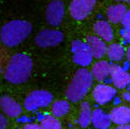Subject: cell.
Wrapping results in <instances>:
<instances>
[{
	"label": "cell",
	"instance_id": "obj_16",
	"mask_svg": "<svg viewBox=\"0 0 130 129\" xmlns=\"http://www.w3.org/2000/svg\"><path fill=\"white\" fill-rule=\"evenodd\" d=\"M92 125L97 129H107L111 125V117L104 113L102 110L97 109L92 112Z\"/></svg>",
	"mask_w": 130,
	"mask_h": 129
},
{
	"label": "cell",
	"instance_id": "obj_13",
	"mask_svg": "<svg viewBox=\"0 0 130 129\" xmlns=\"http://www.w3.org/2000/svg\"><path fill=\"white\" fill-rule=\"evenodd\" d=\"M88 46H89L91 54L95 58L103 57L106 54V50H107L105 42L97 37H88Z\"/></svg>",
	"mask_w": 130,
	"mask_h": 129
},
{
	"label": "cell",
	"instance_id": "obj_22",
	"mask_svg": "<svg viewBox=\"0 0 130 129\" xmlns=\"http://www.w3.org/2000/svg\"><path fill=\"white\" fill-rule=\"evenodd\" d=\"M121 22H122V24H123L124 26H129V25H130V9L124 13V15H123V17H122Z\"/></svg>",
	"mask_w": 130,
	"mask_h": 129
},
{
	"label": "cell",
	"instance_id": "obj_5",
	"mask_svg": "<svg viewBox=\"0 0 130 129\" xmlns=\"http://www.w3.org/2000/svg\"><path fill=\"white\" fill-rule=\"evenodd\" d=\"M72 52H73L74 63L81 66H87L91 63L92 54L88 45L81 42V41H74L72 43Z\"/></svg>",
	"mask_w": 130,
	"mask_h": 129
},
{
	"label": "cell",
	"instance_id": "obj_15",
	"mask_svg": "<svg viewBox=\"0 0 130 129\" xmlns=\"http://www.w3.org/2000/svg\"><path fill=\"white\" fill-rule=\"evenodd\" d=\"M94 30L99 38L105 41H111L113 39V30L111 25L105 21H97L94 25Z\"/></svg>",
	"mask_w": 130,
	"mask_h": 129
},
{
	"label": "cell",
	"instance_id": "obj_8",
	"mask_svg": "<svg viewBox=\"0 0 130 129\" xmlns=\"http://www.w3.org/2000/svg\"><path fill=\"white\" fill-rule=\"evenodd\" d=\"M64 4L61 0H54L52 1L47 7V13H46V18L47 22L53 26H57L62 23L64 17Z\"/></svg>",
	"mask_w": 130,
	"mask_h": 129
},
{
	"label": "cell",
	"instance_id": "obj_11",
	"mask_svg": "<svg viewBox=\"0 0 130 129\" xmlns=\"http://www.w3.org/2000/svg\"><path fill=\"white\" fill-rule=\"evenodd\" d=\"M0 105H1V109L7 116L11 117V118H15L18 117L22 112V107L18 104L16 101H14L13 98L8 97V96H4V97L0 100Z\"/></svg>",
	"mask_w": 130,
	"mask_h": 129
},
{
	"label": "cell",
	"instance_id": "obj_24",
	"mask_svg": "<svg viewBox=\"0 0 130 129\" xmlns=\"http://www.w3.org/2000/svg\"><path fill=\"white\" fill-rule=\"evenodd\" d=\"M24 129H45L42 127V126H38V125H33V123H31V125H26L24 127Z\"/></svg>",
	"mask_w": 130,
	"mask_h": 129
},
{
	"label": "cell",
	"instance_id": "obj_17",
	"mask_svg": "<svg viewBox=\"0 0 130 129\" xmlns=\"http://www.w3.org/2000/svg\"><path fill=\"white\" fill-rule=\"evenodd\" d=\"M92 118V111L90 107L89 103L83 102L81 104V110H80V116H79V125L82 128H86L90 125Z\"/></svg>",
	"mask_w": 130,
	"mask_h": 129
},
{
	"label": "cell",
	"instance_id": "obj_21",
	"mask_svg": "<svg viewBox=\"0 0 130 129\" xmlns=\"http://www.w3.org/2000/svg\"><path fill=\"white\" fill-rule=\"evenodd\" d=\"M41 126L45 129H62L61 123L54 117H46L41 121Z\"/></svg>",
	"mask_w": 130,
	"mask_h": 129
},
{
	"label": "cell",
	"instance_id": "obj_3",
	"mask_svg": "<svg viewBox=\"0 0 130 129\" xmlns=\"http://www.w3.org/2000/svg\"><path fill=\"white\" fill-rule=\"evenodd\" d=\"M92 85V75L86 69H80L74 74L69 88L66 90V96L72 102H79L86 96Z\"/></svg>",
	"mask_w": 130,
	"mask_h": 129
},
{
	"label": "cell",
	"instance_id": "obj_29",
	"mask_svg": "<svg viewBox=\"0 0 130 129\" xmlns=\"http://www.w3.org/2000/svg\"><path fill=\"white\" fill-rule=\"evenodd\" d=\"M117 1H128V2H130V0H117Z\"/></svg>",
	"mask_w": 130,
	"mask_h": 129
},
{
	"label": "cell",
	"instance_id": "obj_26",
	"mask_svg": "<svg viewBox=\"0 0 130 129\" xmlns=\"http://www.w3.org/2000/svg\"><path fill=\"white\" fill-rule=\"evenodd\" d=\"M122 97H123V100H126L127 102H130V93H129V91L124 93L123 95H122Z\"/></svg>",
	"mask_w": 130,
	"mask_h": 129
},
{
	"label": "cell",
	"instance_id": "obj_18",
	"mask_svg": "<svg viewBox=\"0 0 130 129\" xmlns=\"http://www.w3.org/2000/svg\"><path fill=\"white\" fill-rule=\"evenodd\" d=\"M127 11L124 5H114L107 9V17L111 23H119Z\"/></svg>",
	"mask_w": 130,
	"mask_h": 129
},
{
	"label": "cell",
	"instance_id": "obj_9",
	"mask_svg": "<svg viewBox=\"0 0 130 129\" xmlns=\"http://www.w3.org/2000/svg\"><path fill=\"white\" fill-rule=\"evenodd\" d=\"M117 91L113 87L107 86V85H97L92 91V97L95 102L98 104H106L111 102L113 97L115 96Z\"/></svg>",
	"mask_w": 130,
	"mask_h": 129
},
{
	"label": "cell",
	"instance_id": "obj_19",
	"mask_svg": "<svg viewBox=\"0 0 130 129\" xmlns=\"http://www.w3.org/2000/svg\"><path fill=\"white\" fill-rule=\"evenodd\" d=\"M106 54L111 61H120L124 56V49L119 43H113L107 47Z\"/></svg>",
	"mask_w": 130,
	"mask_h": 129
},
{
	"label": "cell",
	"instance_id": "obj_14",
	"mask_svg": "<svg viewBox=\"0 0 130 129\" xmlns=\"http://www.w3.org/2000/svg\"><path fill=\"white\" fill-rule=\"evenodd\" d=\"M111 69H112V66L108 62H97L92 66V77L98 81H103L104 79H106L111 74Z\"/></svg>",
	"mask_w": 130,
	"mask_h": 129
},
{
	"label": "cell",
	"instance_id": "obj_6",
	"mask_svg": "<svg viewBox=\"0 0 130 129\" xmlns=\"http://www.w3.org/2000/svg\"><path fill=\"white\" fill-rule=\"evenodd\" d=\"M96 0H73L70 6V13L75 20L86 18L94 9Z\"/></svg>",
	"mask_w": 130,
	"mask_h": 129
},
{
	"label": "cell",
	"instance_id": "obj_23",
	"mask_svg": "<svg viewBox=\"0 0 130 129\" xmlns=\"http://www.w3.org/2000/svg\"><path fill=\"white\" fill-rule=\"evenodd\" d=\"M126 27L127 29L124 30V32H123V38L126 41H129L130 42V25L129 26H126Z\"/></svg>",
	"mask_w": 130,
	"mask_h": 129
},
{
	"label": "cell",
	"instance_id": "obj_28",
	"mask_svg": "<svg viewBox=\"0 0 130 129\" xmlns=\"http://www.w3.org/2000/svg\"><path fill=\"white\" fill-rule=\"evenodd\" d=\"M127 58H128V61L130 62V47L128 48V50H127Z\"/></svg>",
	"mask_w": 130,
	"mask_h": 129
},
{
	"label": "cell",
	"instance_id": "obj_20",
	"mask_svg": "<svg viewBox=\"0 0 130 129\" xmlns=\"http://www.w3.org/2000/svg\"><path fill=\"white\" fill-rule=\"evenodd\" d=\"M70 111V104L65 101H57L53 105V114L55 117H63Z\"/></svg>",
	"mask_w": 130,
	"mask_h": 129
},
{
	"label": "cell",
	"instance_id": "obj_2",
	"mask_svg": "<svg viewBox=\"0 0 130 129\" xmlns=\"http://www.w3.org/2000/svg\"><path fill=\"white\" fill-rule=\"evenodd\" d=\"M32 25L26 21H11L4 25L0 32V39L1 41L8 47L21 43L23 40L26 39V37L31 33Z\"/></svg>",
	"mask_w": 130,
	"mask_h": 129
},
{
	"label": "cell",
	"instance_id": "obj_25",
	"mask_svg": "<svg viewBox=\"0 0 130 129\" xmlns=\"http://www.w3.org/2000/svg\"><path fill=\"white\" fill-rule=\"evenodd\" d=\"M7 126V120L5 117L0 116V129H5Z\"/></svg>",
	"mask_w": 130,
	"mask_h": 129
},
{
	"label": "cell",
	"instance_id": "obj_7",
	"mask_svg": "<svg viewBox=\"0 0 130 129\" xmlns=\"http://www.w3.org/2000/svg\"><path fill=\"white\" fill-rule=\"evenodd\" d=\"M63 41V33L57 30H45L37 36L36 42L42 48L53 47Z\"/></svg>",
	"mask_w": 130,
	"mask_h": 129
},
{
	"label": "cell",
	"instance_id": "obj_4",
	"mask_svg": "<svg viewBox=\"0 0 130 129\" xmlns=\"http://www.w3.org/2000/svg\"><path fill=\"white\" fill-rule=\"evenodd\" d=\"M53 101V95L46 90H36L31 93L25 100V107L26 110H36L38 107H43L50 104Z\"/></svg>",
	"mask_w": 130,
	"mask_h": 129
},
{
	"label": "cell",
	"instance_id": "obj_10",
	"mask_svg": "<svg viewBox=\"0 0 130 129\" xmlns=\"http://www.w3.org/2000/svg\"><path fill=\"white\" fill-rule=\"evenodd\" d=\"M111 78L118 88H124L130 84V74L120 66H112L111 69Z\"/></svg>",
	"mask_w": 130,
	"mask_h": 129
},
{
	"label": "cell",
	"instance_id": "obj_1",
	"mask_svg": "<svg viewBox=\"0 0 130 129\" xmlns=\"http://www.w3.org/2000/svg\"><path fill=\"white\" fill-rule=\"evenodd\" d=\"M32 71V61L27 55L17 54L13 56L5 70V78L11 84H23L29 79Z\"/></svg>",
	"mask_w": 130,
	"mask_h": 129
},
{
	"label": "cell",
	"instance_id": "obj_12",
	"mask_svg": "<svg viewBox=\"0 0 130 129\" xmlns=\"http://www.w3.org/2000/svg\"><path fill=\"white\" fill-rule=\"evenodd\" d=\"M111 121L117 125H124L130 122V109L127 106H117L111 111Z\"/></svg>",
	"mask_w": 130,
	"mask_h": 129
},
{
	"label": "cell",
	"instance_id": "obj_27",
	"mask_svg": "<svg viewBox=\"0 0 130 129\" xmlns=\"http://www.w3.org/2000/svg\"><path fill=\"white\" fill-rule=\"evenodd\" d=\"M117 129H130V125L129 123H124V125H119V127Z\"/></svg>",
	"mask_w": 130,
	"mask_h": 129
}]
</instances>
